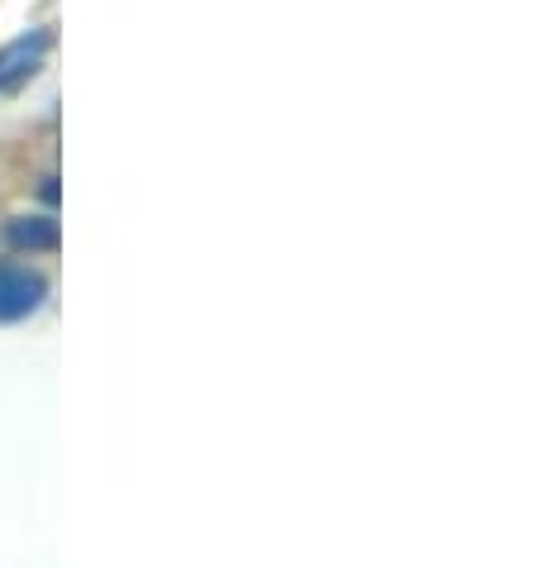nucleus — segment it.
Masks as SVG:
<instances>
[{"mask_svg": "<svg viewBox=\"0 0 535 568\" xmlns=\"http://www.w3.org/2000/svg\"><path fill=\"white\" fill-rule=\"evenodd\" d=\"M53 49V39L43 34V29H34V34H24V39H14L0 49V97H10V91H20L29 77H34L43 68V58H49Z\"/></svg>", "mask_w": 535, "mask_h": 568, "instance_id": "2", "label": "nucleus"}, {"mask_svg": "<svg viewBox=\"0 0 535 568\" xmlns=\"http://www.w3.org/2000/svg\"><path fill=\"white\" fill-rule=\"evenodd\" d=\"M6 240H10V248H20V254H53L62 234H58V220H49V215H20V220H10Z\"/></svg>", "mask_w": 535, "mask_h": 568, "instance_id": "3", "label": "nucleus"}, {"mask_svg": "<svg viewBox=\"0 0 535 568\" xmlns=\"http://www.w3.org/2000/svg\"><path fill=\"white\" fill-rule=\"evenodd\" d=\"M43 296H49V277L43 273L20 263H0V325L29 321L43 306Z\"/></svg>", "mask_w": 535, "mask_h": 568, "instance_id": "1", "label": "nucleus"}]
</instances>
